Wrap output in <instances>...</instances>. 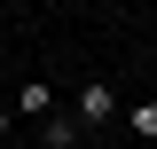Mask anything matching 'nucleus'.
Listing matches in <instances>:
<instances>
[{
    "label": "nucleus",
    "mask_w": 157,
    "mask_h": 149,
    "mask_svg": "<svg viewBox=\"0 0 157 149\" xmlns=\"http://www.w3.org/2000/svg\"><path fill=\"white\" fill-rule=\"evenodd\" d=\"M126 126H134L141 141H157V102H134V110H126Z\"/></svg>",
    "instance_id": "4"
},
{
    "label": "nucleus",
    "mask_w": 157,
    "mask_h": 149,
    "mask_svg": "<svg viewBox=\"0 0 157 149\" xmlns=\"http://www.w3.org/2000/svg\"><path fill=\"white\" fill-rule=\"evenodd\" d=\"M71 118H78V126H110V118H118V94H110V78H86Z\"/></svg>",
    "instance_id": "1"
},
{
    "label": "nucleus",
    "mask_w": 157,
    "mask_h": 149,
    "mask_svg": "<svg viewBox=\"0 0 157 149\" xmlns=\"http://www.w3.org/2000/svg\"><path fill=\"white\" fill-rule=\"evenodd\" d=\"M0 102H8V78H0Z\"/></svg>",
    "instance_id": "6"
},
{
    "label": "nucleus",
    "mask_w": 157,
    "mask_h": 149,
    "mask_svg": "<svg viewBox=\"0 0 157 149\" xmlns=\"http://www.w3.org/2000/svg\"><path fill=\"white\" fill-rule=\"evenodd\" d=\"M16 118L47 126V118H55V86H47V78H16Z\"/></svg>",
    "instance_id": "2"
},
{
    "label": "nucleus",
    "mask_w": 157,
    "mask_h": 149,
    "mask_svg": "<svg viewBox=\"0 0 157 149\" xmlns=\"http://www.w3.org/2000/svg\"><path fill=\"white\" fill-rule=\"evenodd\" d=\"M8 126H16V110H8V102H0V133H8Z\"/></svg>",
    "instance_id": "5"
},
{
    "label": "nucleus",
    "mask_w": 157,
    "mask_h": 149,
    "mask_svg": "<svg viewBox=\"0 0 157 149\" xmlns=\"http://www.w3.org/2000/svg\"><path fill=\"white\" fill-rule=\"evenodd\" d=\"M78 133H86V126H78V118H47V126H39V141H47V149H71Z\"/></svg>",
    "instance_id": "3"
}]
</instances>
